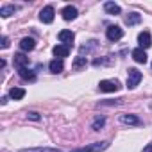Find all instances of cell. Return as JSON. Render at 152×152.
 <instances>
[{"instance_id":"cell-5","label":"cell","mask_w":152,"mask_h":152,"mask_svg":"<svg viewBox=\"0 0 152 152\" xmlns=\"http://www.w3.org/2000/svg\"><path fill=\"white\" fill-rule=\"evenodd\" d=\"M54 7L52 6H47V7H43L41 9V13H39V20L43 22V23H52L54 22Z\"/></svg>"},{"instance_id":"cell-23","label":"cell","mask_w":152,"mask_h":152,"mask_svg":"<svg viewBox=\"0 0 152 152\" xmlns=\"http://www.w3.org/2000/svg\"><path fill=\"white\" fill-rule=\"evenodd\" d=\"M124 99H118V100H107V102H100V106H113V104H120Z\"/></svg>"},{"instance_id":"cell-7","label":"cell","mask_w":152,"mask_h":152,"mask_svg":"<svg viewBox=\"0 0 152 152\" xmlns=\"http://www.w3.org/2000/svg\"><path fill=\"white\" fill-rule=\"evenodd\" d=\"M138 43H140V48H148L150 45H152V38H150V32L148 31H143V32H140V36H138Z\"/></svg>"},{"instance_id":"cell-1","label":"cell","mask_w":152,"mask_h":152,"mask_svg":"<svg viewBox=\"0 0 152 152\" xmlns=\"http://www.w3.org/2000/svg\"><path fill=\"white\" fill-rule=\"evenodd\" d=\"M109 147V141H95V143H90L86 147H81V148H75L72 152H102Z\"/></svg>"},{"instance_id":"cell-21","label":"cell","mask_w":152,"mask_h":152,"mask_svg":"<svg viewBox=\"0 0 152 152\" xmlns=\"http://www.w3.org/2000/svg\"><path fill=\"white\" fill-rule=\"evenodd\" d=\"M104 124H106V118H104V116H97L91 127H93V131H100V129L104 127Z\"/></svg>"},{"instance_id":"cell-14","label":"cell","mask_w":152,"mask_h":152,"mask_svg":"<svg viewBox=\"0 0 152 152\" xmlns=\"http://www.w3.org/2000/svg\"><path fill=\"white\" fill-rule=\"evenodd\" d=\"M48 68H50V72L52 73H61L63 72V68H64V64H63V59H52L50 61V64H48Z\"/></svg>"},{"instance_id":"cell-19","label":"cell","mask_w":152,"mask_h":152,"mask_svg":"<svg viewBox=\"0 0 152 152\" xmlns=\"http://www.w3.org/2000/svg\"><path fill=\"white\" fill-rule=\"evenodd\" d=\"M20 152H61L59 148H50V147H36V148H22Z\"/></svg>"},{"instance_id":"cell-24","label":"cell","mask_w":152,"mask_h":152,"mask_svg":"<svg viewBox=\"0 0 152 152\" xmlns=\"http://www.w3.org/2000/svg\"><path fill=\"white\" fill-rule=\"evenodd\" d=\"M27 118H31V120H39V115H38L36 111H31V113H27Z\"/></svg>"},{"instance_id":"cell-12","label":"cell","mask_w":152,"mask_h":152,"mask_svg":"<svg viewBox=\"0 0 152 152\" xmlns=\"http://www.w3.org/2000/svg\"><path fill=\"white\" fill-rule=\"evenodd\" d=\"M20 48H22L23 52H31V50H34V48H36V41H34V38H23V39L20 41Z\"/></svg>"},{"instance_id":"cell-4","label":"cell","mask_w":152,"mask_h":152,"mask_svg":"<svg viewBox=\"0 0 152 152\" xmlns=\"http://www.w3.org/2000/svg\"><path fill=\"white\" fill-rule=\"evenodd\" d=\"M99 88L100 91H106V93H111V91H118L120 90V83L115 79V81H100L99 83Z\"/></svg>"},{"instance_id":"cell-3","label":"cell","mask_w":152,"mask_h":152,"mask_svg":"<svg viewBox=\"0 0 152 152\" xmlns=\"http://www.w3.org/2000/svg\"><path fill=\"white\" fill-rule=\"evenodd\" d=\"M106 36H107L109 41H118V39H122V36H124V29L118 27V25H109L107 31H106Z\"/></svg>"},{"instance_id":"cell-13","label":"cell","mask_w":152,"mask_h":152,"mask_svg":"<svg viewBox=\"0 0 152 152\" xmlns=\"http://www.w3.org/2000/svg\"><path fill=\"white\" fill-rule=\"evenodd\" d=\"M132 59H134L136 63L145 64V63H147V54H145V50H143V48H134V50H132Z\"/></svg>"},{"instance_id":"cell-2","label":"cell","mask_w":152,"mask_h":152,"mask_svg":"<svg viewBox=\"0 0 152 152\" xmlns=\"http://www.w3.org/2000/svg\"><path fill=\"white\" fill-rule=\"evenodd\" d=\"M141 81V72L136 70V68H129L127 72V88L129 90H134Z\"/></svg>"},{"instance_id":"cell-9","label":"cell","mask_w":152,"mask_h":152,"mask_svg":"<svg viewBox=\"0 0 152 152\" xmlns=\"http://www.w3.org/2000/svg\"><path fill=\"white\" fill-rule=\"evenodd\" d=\"M52 52H54V56H56L57 59H63V57H68V54H70V47H68V45H56Z\"/></svg>"},{"instance_id":"cell-8","label":"cell","mask_w":152,"mask_h":152,"mask_svg":"<svg viewBox=\"0 0 152 152\" xmlns=\"http://www.w3.org/2000/svg\"><path fill=\"white\" fill-rule=\"evenodd\" d=\"M118 120L122 124H125V125H141V120L136 115H120Z\"/></svg>"},{"instance_id":"cell-18","label":"cell","mask_w":152,"mask_h":152,"mask_svg":"<svg viewBox=\"0 0 152 152\" xmlns=\"http://www.w3.org/2000/svg\"><path fill=\"white\" fill-rule=\"evenodd\" d=\"M16 11H18V7H16V6H2V7H0V15H2L4 18H7V16L15 15Z\"/></svg>"},{"instance_id":"cell-16","label":"cell","mask_w":152,"mask_h":152,"mask_svg":"<svg viewBox=\"0 0 152 152\" xmlns=\"http://www.w3.org/2000/svg\"><path fill=\"white\" fill-rule=\"evenodd\" d=\"M104 9H106V13L107 15H120V6L118 4H115V2H106L104 4Z\"/></svg>"},{"instance_id":"cell-17","label":"cell","mask_w":152,"mask_h":152,"mask_svg":"<svg viewBox=\"0 0 152 152\" xmlns=\"http://www.w3.org/2000/svg\"><path fill=\"white\" fill-rule=\"evenodd\" d=\"M9 97L15 99V100H22L25 97V90H22V88H11L9 90Z\"/></svg>"},{"instance_id":"cell-15","label":"cell","mask_w":152,"mask_h":152,"mask_svg":"<svg viewBox=\"0 0 152 152\" xmlns=\"http://www.w3.org/2000/svg\"><path fill=\"white\" fill-rule=\"evenodd\" d=\"M29 64V57L25 54H16L15 56V66L16 68H27Z\"/></svg>"},{"instance_id":"cell-20","label":"cell","mask_w":152,"mask_h":152,"mask_svg":"<svg viewBox=\"0 0 152 152\" xmlns=\"http://www.w3.org/2000/svg\"><path fill=\"white\" fill-rule=\"evenodd\" d=\"M141 22V16L138 15V13H131L127 18H125V23L127 25H136V23H140Z\"/></svg>"},{"instance_id":"cell-26","label":"cell","mask_w":152,"mask_h":152,"mask_svg":"<svg viewBox=\"0 0 152 152\" xmlns=\"http://www.w3.org/2000/svg\"><path fill=\"white\" fill-rule=\"evenodd\" d=\"M141 152H152V143H150V145H147V147H145Z\"/></svg>"},{"instance_id":"cell-22","label":"cell","mask_w":152,"mask_h":152,"mask_svg":"<svg viewBox=\"0 0 152 152\" xmlns=\"http://www.w3.org/2000/svg\"><path fill=\"white\" fill-rule=\"evenodd\" d=\"M73 70H79L81 66H86V57H83V56H79V57H75V61H73Z\"/></svg>"},{"instance_id":"cell-11","label":"cell","mask_w":152,"mask_h":152,"mask_svg":"<svg viewBox=\"0 0 152 152\" xmlns=\"http://www.w3.org/2000/svg\"><path fill=\"white\" fill-rule=\"evenodd\" d=\"M61 15H63V18H64L66 22H70V20H75V18H77V9H75L73 6H66V7L61 11Z\"/></svg>"},{"instance_id":"cell-10","label":"cell","mask_w":152,"mask_h":152,"mask_svg":"<svg viewBox=\"0 0 152 152\" xmlns=\"http://www.w3.org/2000/svg\"><path fill=\"white\" fill-rule=\"evenodd\" d=\"M18 75L23 79V81H29V83H34L36 81V73L29 68H18Z\"/></svg>"},{"instance_id":"cell-6","label":"cell","mask_w":152,"mask_h":152,"mask_svg":"<svg viewBox=\"0 0 152 152\" xmlns=\"http://www.w3.org/2000/svg\"><path fill=\"white\" fill-rule=\"evenodd\" d=\"M57 38H59V41H61L63 45H68V47H70V45H73L75 34H73L72 31H66V29H64V31H61V32L57 34Z\"/></svg>"},{"instance_id":"cell-25","label":"cell","mask_w":152,"mask_h":152,"mask_svg":"<svg viewBox=\"0 0 152 152\" xmlns=\"http://www.w3.org/2000/svg\"><path fill=\"white\" fill-rule=\"evenodd\" d=\"M7 47H9V38L2 36V48H7Z\"/></svg>"}]
</instances>
